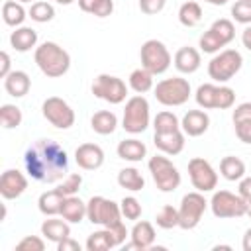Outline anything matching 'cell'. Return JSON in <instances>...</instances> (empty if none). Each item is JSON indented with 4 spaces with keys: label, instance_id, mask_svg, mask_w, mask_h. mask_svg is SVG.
I'll list each match as a JSON object with an SVG mask.
<instances>
[{
    "label": "cell",
    "instance_id": "obj_28",
    "mask_svg": "<svg viewBox=\"0 0 251 251\" xmlns=\"http://www.w3.org/2000/svg\"><path fill=\"white\" fill-rule=\"evenodd\" d=\"M90 127L98 135H110L118 127V116L112 110H98L90 118Z\"/></svg>",
    "mask_w": 251,
    "mask_h": 251
},
{
    "label": "cell",
    "instance_id": "obj_14",
    "mask_svg": "<svg viewBox=\"0 0 251 251\" xmlns=\"http://www.w3.org/2000/svg\"><path fill=\"white\" fill-rule=\"evenodd\" d=\"M92 94L108 104H122L127 98V86L120 76L98 75L92 82Z\"/></svg>",
    "mask_w": 251,
    "mask_h": 251
},
{
    "label": "cell",
    "instance_id": "obj_51",
    "mask_svg": "<svg viewBox=\"0 0 251 251\" xmlns=\"http://www.w3.org/2000/svg\"><path fill=\"white\" fill-rule=\"evenodd\" d=\"M241 247H243V251H251V227L245 231L243 241H241Z\"/></svg>",
    "mask_w": 251,
    "mask_h": 251
},
{
    "label": "cell",
    "instance_id": "obj_26",
    "mask_svg": "<svg viewBox=\"0 0 251 251\" xmlns=\"http://www.w3.org/2000/svg\"><path fill=\"white\" fill-rule=\"evenodd\" d=\"M41 235L47 241L59 243L65 237H71V224L67 220H57V218L49 216V220H45L41 224Z\"/></svg>",
    "mask_w": 251,
    "mask_h": 251
},
{
    "label": "cell",
    "instance_id": "obj_7",
    "mask_svg": "<svg viewBox=\"0 0 251 251\" xmlns=\"http://www.w3.org/2000/svg\"><path fill=\"white\" fill-rule=\"evenodd\" d=\"M153 94H155L159 104H163L167 108H175V106H182L188 102L192 88H190V82L186 78L171 76V78L159 80L157 86L153 88Z\"/></svg>",
    "mask_w": 251,
    "mask_h": 251
},
{
    "label": "cell",
    "instance_id": "obj_40",
    "mask_svg": "<svg viewBox=\"0 0 251 251\" xmlns=\"http://www.w3.org/2000/svg\"><path fill=\"white\" fill-rule=\"evenodd\" d=\"M120 210H122V218L129 220V222H137L143 214L141 202L135 196H124L122 202H120Z\"/></svg>",
    "mask_w": 251,
    "mask_h": 251
},
{
    "label": "cell",
    "instance_id": "obj_41",
    "mask_svg": "<svg viewBox=\"0 0 251 251\" xmlns=\"http://www.w3.org/2000/svg\"><path fill=\"white\" fill-rule=\"evenodd\" d=\"M231 18L237 24L251 25V0H235L231 6Z\"/></svg>",
    "mask_w": 251,
    "mask_h": 251
},
{
    "label": "cell",
    "instance_id": "obj_3",
    "mask_svg": "<svg viewBox=\"0 0 251 251\" xmlns=\"http://www.w3.org/2000/svg\"><path fill=\"white\" fill-rule=\"evenodd\" d=\"M241 67H243V57L237 49H222L210 59L208 76L218 84H226L241 71Z\"/></svg>",
    "mask_w": 251,
    "mask_h": 251
},
{
    "label": "cell",
    "instance_id": "obj_33",
    "mask_svg": "<svg viewBox=\"0 0 251 251\" xmlns=\"http://www.w3.org/2000/svg\"><path fill=\"white\" fill-rule=\"evenodd\" d=\"M127 82H129V88H131L135 94H145V92H149L151 88H155V86H153V75H151L147 69H143V67L133 69V71L129 73Z\"/></svg>",
    "mask_w": 251,
    "mask_h": 251
},
{
    "label": "cell",
    "instance_id": "obj_2",
    "mask_svg": "<svg viewBox=\"0 0 251 251\" xmlns=\"http://www.w3.org/2000/svg\"><path fill=\"white\" fill-rule=\"evenodd\" d=\"M33 61L37 69L49 78H59L71 69L69 51L55 41H43L41 45H37L33 51Z\"/></svg>",
    "mask_w": 251,
    "mask_h": 251
},
{
    "label": "cell",
    "instance_id": "obj_43",
    "mask_svg": "<svg viewBox=\"0 0 251 251\" xmlns=\"http://www.w3.org/2000/svg\"><path fill=\"white\" fill-rule=\"evenodd\" d=\"M16 249H20V251H43L45 241L39 235H25L16 243Z\"/></svg>",
    "mask_w": 251,
    "mask_h": 251
},
{
    "label": "cell",
    "instance_id": "obj_34",
    "mask_svg": "<svg viewBox=\"0 0 251 251\" xmlns=\"http://www.w3.org/2000/svg\"><path fill=\"white\" fill-rule=\"evenodd\" d=\"M202 20V8L198 2L194 0H188L184 4H180L178 8V22L184 25V27H194L198 25Z\"/></svg>",
    "mask_w": 251,
    "mask_h": 251
},
{
    "label": "cell",
    "instance_id": "obj_11",
    "mask_svg": "<svg viewBox=\"0 0 251 251\" xmlns=\"http://www.w3.org/2000/svg\"><path fill=\"white\" fill-rule=\"evenodd\" d=\"M210 210L220 220L241 218L247 214V202L239 196V192L233 194L229 190H214L210 198Z\"/></svg>",
    "mask_w": 251,
    "mask_h": 251
},
{
    "label": "cell",
    "instance_id": "obj_12",
    "mask_svg": "<svg viewBox=\"0 0 251 251\" xmlns=\"http://www.w3.org/2000/svg\"><path fill=\"white\" fill-rule=\"evenodd\" d=\"M208 200L204 198V192H188L182 196L180 206H178V227L180 229H194L200 222L202 216L208 208Z\"/></svg>",
    "mask_w": 251,
    "mask_h": 251
},
{
    "label": "cell",
    "instance_id": "obj_18",
    "mask_svg": "<svg viewBox=\"0 0 251 251\" xmlns=\"http://www.w3.org/2000/svg\"><path fill=\"white\" fill-rule=\"evenodd\" d=\"M155 227L151 222L147 220H137L133 224V227L129 229V243L126 245V249H149L155 243Z\"/></svg>",
    "mask_w": 251,
    "mask_h": 251
},
{
    "label": "cell",
    "instance_id": "obj_6",
    "mask_svg": "<svg viewBox=\"0 0 251 251\" xmlns=\"http://www.w3.org/2000/svg\"><path fill=\"white\" fill-rule=\"evenodd\" d=\"M235 37V25L231 20L227 18H220L216 20L198 39V47L204 53L216 55L218 51H222L226 45H229Z\"/></svg>",
    "mask_w": 251,
    "mask_h": 251
},
{
    "label": "cell",
    "instance_id": "obj_22",
    "mask_svg": "<svg viewBox=\"0 0 251 251\" xmlns=\"http://www.w3.org/2000/svg\"><path fill=\"white\" fill-rule=\"evenodd\" d=\"M116 153L120 159L124 161H129V163H139L147 157V147L143 141L135 139V137H129V139H124L118 143L116 147Z\"/></svg>",
    "mask_w": 251,
    "mask_h": 251
},
{
    "label": "cell",
    "instance_id": "obj_24",
    "mask_svg": "<svg viewBox=\"0 0 251 251\" xmlns=\"http://www.w3.org/2000/svg\"><path fill=\"white\" fill-rule=\"evenodd\" d=\"M4 88L10 96L22 98L29 92L31 88V78L25 71H12L8 76H4Z\"/></svg>",
    "mask_w": 251,
    "mask_h": 251
},
{
    "label": "cell",
    "instance_id": "obj_27",
    "mask_svg": "<svg viewBox=\"0 0 251 251\" xmlns=\"http://www.w3.org/2000/svg\"><path fill=\"white\" fill-rule=\"evenodd\" d=\"M10 45L20 51V53H25L33 47H37V31L33 27H27V25H20L12 31L10 35Z\"/></svg>",
    "mask_w": 251,
    "mask_h": 251
},
{
    "label": "cell",
    "instance_id": "obj_20",
    "mask_svg": "<svg viewBox=\"0 0 251 251\" xmlns=\"http://www.w3.org/2000/svg\"><path fill=\"white\" fill-rule=\"evenodd\" d=\"M173 63H175V67H176L178 73H182V75H192V73H196V71L200 69L202 57H200V51H198V49L184 45V47H180V49L175 53Z\"/></svg>",
    "mask_w": 251,
    "mask_h": 251
},
{
    "label": "cell",
    "instance_id": "obj_25",
    "mask_svg": "<svg viewBox=\"0 0 251 251\" xmlns=\"http://www.w3.org/2000/svg\"><path fill=\"white\" fill-rule=\"evenodd\" d=\"M59 216H61L63 220H67L69 224H80V222L86 218V202H82L76 194L65 196Z\"/></svg>",
    "mask_w": 251,
    "mask_h": 251
},
{
    "label": "cell",
    "instance_id": "obj_53",
    "mask_svg": "<svg viewBox=\"0 0 251 251\" xmlns=\"http://www.w3.org/2000/svg\"><path fill=\"white\" fill-rule=\"evenodd\" d=\"M57 4H63V6H69V4H73L75 0H55Z\"/></svg>",
    "mask_w": 251,
    "mask_h": 251
},
{
    "label": "cell",
    "instance_id": "obj_29",
    "mask_svg": "<svg viewBox=\"0 0 251 251\" xmlns=\"http://www.w3.org/2000/svg\"><path fill=\"white\" fill-rule=\"evenodd\" d=\"M63 200H65V194L59 188L45 190V192H41V196L37 200V208L43 216H57V214H61Z\"/></svg>",
    "mask_w": 251,
    "mask_h": 251
},
{
    "label": "cell",
    "instance_id": "obj_44",
    "mask_svg": "<svg viewBox=\"0 0 251 251\" xmlns=\"http://www.w3.org/2000/svg\"><path fill=\"white\" fill-rule=\"evenodd\" d=\"M233 127H235V135H237V139H239L241 143L251 145V120L235 122Z\"/></svg>",
    "mask_w": 251,
    "mask_h": 251
},
{
    "label": "cell",
    "instance_id": "obj_16",
    "mask_svg": "<svg viewBox=\"0 0 251 251\" xmlns=\"http://www.w3.org/2000/svg\"><path fill=\"white\" fill-rule=\"evenodd\" d=\"M27 188V178L18 169H8L0 176V194L4 200H16L20 198Z\"/></svg>",
    "mask_w": 251,
    "mask_h": 251
},
{
    "label": "cell",
    "instance_id": "obj_35",
    "mask_svg": "<svg viewBox=\"0 0 251 251\" xmlns=\"http://www.w3.org/2000/svg\"><path fill=\"white\" fill-rule=\"evenodd\" d=\"M78 8L96 18H108L114 12V0H78Z\"/></svg>",
    "mask_w": 251,
    "mask_h": 251
},
{
    "label": "cell",
    "instance_id": "obj_56",
    "mask_svg": "<svg viewBox=\"0 0 251 251\" xmlns=\"http://www.w3.org/2000/svg\"><path fill=\"white\" fill-rule=\"evenodd\" d=\"M18 2H22V4H25V2H33V0H18Z\"/></svg>",
    "mask_w": 251,
    "mask_h": 251
},
{
    "label": "cell",
    "instance_id": "obj_1",
    "mask_svg": "<svg viewBox=\"0 0 251 251\" xmlns=\"http://www.w3.org/2000/svg\"><path fill=\"white\" fill-rule=\"evenodd\" d=\"M25 173L45 184L61 182L69 175V155L53 139H37L24 153Z\"/></svg>",
    "mask_w": 251,
    "mask_h": 251
},
{
    "label": "cell",
    "instance_id": "obj_13",
    "mask_svg": "<svg viewBox=\"0 0 251 251\" xmlns=\"http://www.w3.org/2000/svg\"><path fill=\"white\" fill-rule=\"evenodd\" d=\"M43 118L57 129H69L75 126V110L71 104L59 96H49L41 104Z\"/></svg>",
    "mask_w": 251,
    "mask_h": 251
},
{
    "label": "cell",
    "instance_id": "obj_4",
    "mask_svg": "<svg viewBox=\"0 0 251 251\" xmlns=\"http://www.w3.org/2000/svg\"><path fill=\"white\" fill-rule=\"evenodd\" d=\"M194 100L202 110H227L235 104V90L226 84L204 82L196 88Z\"/></svg>",
    "mask_w": 251,
    "mask_h": 251
},
{
    "label": "cell",
    "instance_id": "obj_36",
    "mask_svg": "<svg viewBox=\"0 0 251 251\" xmlns=\"http://www.w3.org/2000/svg\"><path fill=\"white\" fill-rule=\"evenodd\" d=\"M153 129L155 133H167V131H176L180 129V120L176 118V114L163 110L153 118Z\"/></svg>",
    "mask_w": 251,
    "mask_h": 251
},
{
    "label": "cell",
    "instance_id": "obj_8",
    "mask_svg": "<svg viewBox=\"0 0 251 251\" xmlns=\"http://www.w3.org/2000/svg\"><path fill=\"white\" fill-rule=\"evenodd\" d=\"M86 220L100 227H112L124 222L120 204L114 200H108L104 196H92L86 202Z\"/></svg>",
    "mask_w": 251,
    "mask_h": 251
},
{
    "label": "cell",
    "instance_id": "obj_38",
    "mask_svg": "<svg viewBox=\"0 0 251 251\" xmlns=\"http://www.w3.org/2000/svg\"><path fill=\"white\" fill-rule=\"evenodd\" d=\"M22 120H24V114H22V110L16 104H2L0 106V122H2V127L14 129V127L22 126Z\"/></svg>",
    "mask_w": 251,
    "mask_h": 251
},
{
    "label": "cell",
    "instance_id": "obj_15",
    "mask_svg": "<svg viewBox=\"0 0 251 251\" xmlns=\"http://www.w3.org/2000/svg\"><path fill=\"white\" fill-rule=\"evenodd\" d=\"M188 176L198 192H214L218 186V173L204 157H192L188 161Z\"/></svg>",
    "mask_w": 251,
    "mask_h": 251
},
{
    "label": "cell",
    "instance_id": "obj_46",
    "mask_svg": "<svg viewBox=\"0 0 251 251\" xmlns=\"http://www.w3.org/2000/svg\"><path fill=\"white\" fill-rule=\"evenodd\" d=\"M231 120H233V124H235V122L251 120V102H241V104H237L235 110H233Z\"/></svg>",
    "mask_w": 251,
    "mask_h": 251
},
{
    "label": "cell",
    "instance_id": "obj_21",
    "mask_svg": "<svg viewBox=\"0 0 251 251\" xmlns=\"http://www.w3.org/2000/svg\"><path fill=\"white\" fill-rule=\"evenodd\" d=\"M153 143L163 155H171V157L178 155L184 149V131L176 129V131H167V133H155Z\"/></svg>",
    "mask_w": 251,
    "mask_h": 251
},
{
    "label": "cell",
    "instance_id": "obj_9",
    "mask_svg": "<svg viewBox=\"0 0 251 251\" xmlns=\"http://www.w3.org/2000/svg\"><path fill=\"white\" fill-rule=\"evenodd\" d=\"M147 169L153 176L155 186L161 192H175L180 186V173L173 161L165 155H155L147 161Z\"/></svg>",
    "mask_w": 251,
    "mask_h": 251
},
{
    "label": "cell",
    "instance_id": "obj_17",
    "mask_svg": "<svg viewBox=\"0 0 251 251\" xmlns=\"http://www.w3.org/2000/svg\"><path fill=\"white\" fill-rule=\"evenodd\" d=\"M75 161L82 171H96L104 165V149L96 143H82L75 149Z\"/></svg>",
    "mask_w": 251,
    "mask_h": 251
},
{
    "label": "cell",
    "instance_id": "obj_52",
    "mask_svg": "<svg viewBox=\"0 0 251 251\" xmlns=\"http://www.w3.org/2000/svg\"><path fill=\"white\" fill-rule=\"evenodd\" d=\"M204 2H208V4H212V6H224V4H227L229 0H204Z\"/></svg>",
    "mask_w": 251,
    "mask_h": 251
},
{
    "label": "cell",
    "instance_id": "obj_50",
    "mask_svg": "<svg viewBox=\"0 0 251 251\" xmlns=\"http://www.w3.org/2000/svg\"><path fill=\"white\" fill-rule=\"evenodd\" d=\"M241 43L247 51H251V25H245V29L241 31Z\"/></svg>",
    "mask_w": 251,
    "mask_h": 251
},
{
    "label": "cell",
    "instance_id": "obj_23",
    "mask_svg": "<svg viewBox=\"0 0 251 251\" xmlns=\"http://www.w3.org/2000/svg\"><path fill=\"white\" fill-rule=\"evenodd\" d=\"M84 247L88 251H108L114 247H120V241L116 237V233L110 227H102L98 231H92L84 243Z\"/></svg>",
    "mask_w": 251,
    "mask_h": 251
},
{
    "label": "cell",
    "instance_id": "obj_55",
    "mask_svg": "<svg viewBox=\"0 0 251 251\" xmlns=\"http://www.w3.org/2000/svg\"><path fill=\"white\" fill-rule=\"evenodd\" d=\"M245 216H249L251 218V202H247V214Z\"/></svg>",
    "mask_w": 251,
    "mask_h": 251
},
{
    "label": "cell",
    "instance_id": "obj_30",
    "mask_svg": "<svg viewBox=\"0 0 251 251\" xmlns=\"http://www.w3.org/2000/svg\"><path fill=\"white\" fill-rule=\"evenodd\" d=\"M220 175L229 182L241 180L245 176V163L235 155H226L220 161Z\"/></svg>",
    "mask_w": 251,
    "mask_h": 251
},
{
    "label": "cell",
    "instance_id": "obj_31",
    "mask_svg": "<svg viewBox=\"0 0 251 251\" xmlns=\"http://www.w3.org/2000/svg\"><path fill=\"white\" fill-rule=\"evenodd\" d=\"M25 18H27V12L22 6V2H18V0H6L2 4V20H4L6 25L20 27Z\"/></svg>",
    "mask_w": 251,
    "mask_h": 251
},
{
    "label": "cell",
    "instance_id": "obj_19",
    "mask_svg": "<svg viewBox=\"0 0 251 251\" xmlns=\"http://www.w3.org/2000/svg\"><path fill=\"white\" fill-rule=\"evenodd\" d=\"M210 127V116L204 110H188L180 120V129L188 137H198Z\"/></svg>",
    "mask_w": 251,
    "mask_h": 251
},
{
    "label": "cell",
    "instance_id": "obj_49",
    "mask_svg": "<svg viewBox=\"0 0 251 251\" xmlns=\"http://www.w3.org/2000/svg\"><path fill=\"white\" fill-rule=\"evenodd\" d=\"M10 63H12V61H10V55H8L6 51H2V53H0V76H2V78L12 73V65H10Z\"/></svg>",
    "mask_w": 251,
    "mask_h": 251
},
{
    "label": "cell",
    "instance_id": "obj_54",
    "mask_svg": "<svg viewBox=\"0 0 251 251\" xmlns=\"http://www.w3.org/2000/svg\"><path fill=\"white\" fill-rule=\"evenodd\" d=\"M214 249H231V247H229V245H216Z\"/></svg>",
    "mask_w": 251,
    "mask_h": 251
},
{
    "label": "cell",
    "instance_id": "obj_10",
    "mask_svg": "<svg viewBox=\"0 0 251 251\" xmlns=\"http://www.w3.org/2000/svg\"><path fill=\"white\" fill-rule=\"evenodd\" d=\"M139 59H141V67L147 69L153 76L155 75H163L173 63V57H171L167 45L163 41H159V39H147L141 45Z\"/></svg>",
    "mask_w": 251,
    "mask_h": 251
},
{
    "label": "cell",
    "instance_id": "obj_45",
    "mask_svg": "<svg viewBox=\"0 0 251 251\" xmlns=\"http://www.w3.org/2000/svg\"><path fill=\"white\" fill-rule=\"evenodd\" d=\"M167 0H139V10L147 16H155L165 8Z\"/></svg>",
    "mask_w": 251,
    "mask_h": 251
},
{
    "label": "cell",
    "instance_id": "obj_42",
    "mask_svg": "<svg viewBox=\"0 0 251 251\" xmlns=\"http://www.w3.org/2000/svg\"><path fill=\"white\" fill-rule=\"evenodd\" d=\"M80 186H82V175H80V173H69V175L57 184V188H59L65 196L76 194V192L80 190Z\"/></svg>",
    "mask_w": 251,
    "mask_h": 251
},
{
    "label": "cell",
    "instance_id": "obj_5",
    "mask_svg": "<svg viewBox=\"0 0 251 251\" xmlns=\"http://www.w3.org/2000/svg\"><path fill=\"white\" fill-rule=\"evenodd\" d=\"M151 122V108L149 102L143 94H135L131 98L126 100V108H124V116H122V127L131 133H143L149 127Z\"/></svg>",
    "mask_w": 251,
    "mask_h": 251
},
{
    "label": "cell",
    "instance_id": "obj_48",
    "mask_svg": "<svg viewBox=\"0 0 251 251\" xmlns=\"http://www.w3.org/2000/svg\"><path fill=\"white\" fill-rule=\"evenodd\" d=\"M57 251H80V243L75 241L73 237H65L63 241L57 243Z\"/></svg>",
    "mask_w": 251,
    "mask_h": 251
},
{
    "label": "cell",
    "instance_id": "obj_37",
    "mask_svg": "<svg viewBox=\"0 0 251 251\" xmlns=\"http://www.w3.org/2000/svg\"><path fill=\"white\" fill-rule=\"evenodd\" d=\"M27 16L37 24H47L55 18V8H53V4H49L45 0H37V2H31Z\"/></svg>",
    "mask_w": 251,
    "mask_h": 251
},
{
    "label": "cell",
    "instance_id": "obj_39",
    "mask_svg": "<svg viewBox=\"0 0 251 251\" xmlns=\"http://www.w3.org/2000/svg\"><path fill=\"white\" fill-rule=\"evenodd\" d=\"M155 224H157L161 229L178 227V208H175V206H171V204H165V206L157 212Z\"/></svg>",
    "mask_w": 251,
    "mask_h": 251
},
{
    "label": "cell",
    "instance_id": "obj_32",
    "mask_svg": "<svg viewBox=\"0 0 251 251\" xmlns=\"http://www.w3.org/2000/svg\"><path fill=\"white\" fill-rule=\"evenodd\" d=\"M118 184L129 192H139L145 188V178L135 167H126L118 173Z\"/></svg>",
    "mask_w": 251,
    "mask_h": 251
},
{
    "label": "cell",
    "instance_id": "obj_47",
    "mask_svg": "<svg viewBox=\"0 0 251 251\" xmlns=\"http://www.w3.org/2000/svg\"><path fill=\"white\" fill-rule=\"evenodd\" d=\"M237 192H239V196H241L245 202H251V176H243V178L239 180Z\"/></svg>",
    "mask_w": 251,
    "mask_h": 251
}]
</instances>
